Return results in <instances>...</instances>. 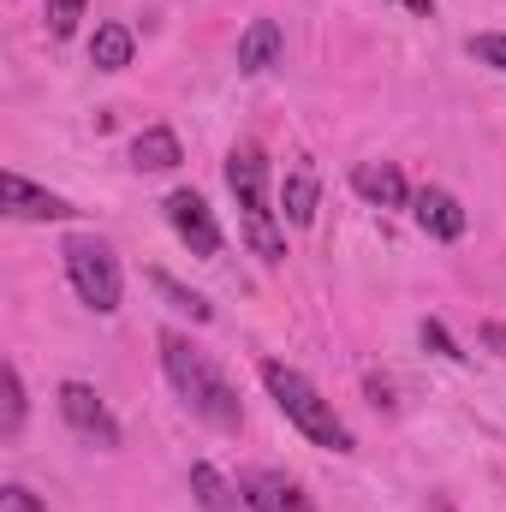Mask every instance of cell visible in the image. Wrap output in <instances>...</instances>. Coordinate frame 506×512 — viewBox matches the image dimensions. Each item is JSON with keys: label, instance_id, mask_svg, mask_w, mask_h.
<instances>
[{"label": "cell", "instance_id": "cb8c5ba5", "mask_svg": "<svg viewBox=\"0 0 506 512\" xmlns=\"http://www.w3.org/2000/svg\"><path fill=\"white\" fill-rule=\"evenodd\" d=\"M441 512H453V507H441Z\"/></svg>", "mask_w": 506, "mask_h": 512}, {"label": "cell", "instance_id": "6da1fadb", "mask_svg": "<svg viewBox=\"0 0 506 512\" xmlns=\"http://www.w3.org/2000/svg\"><path fill=\"white\" fill-rule=\"evenodd\" d=\"M161 370H167L173 393H179L203 423H215V429H239V423H245V405H239L233 382H227V376L215 370V358L197 352L185 334H161Z\"/></svg>", "mask_w": 506, "mask_h": 512}, {"label": "cell", "instance_id": "ba28073f", "mask_svg": "<svg viewBox=\"0 0 506 512\" xmlns=\"http://www.w3.org/2000/svg\"><path fill=\"white\" fill-rule=\"evenodd\" d=\"M239 489H245L251 512H316V507H310V495H304L298 483H286V477H274V471H251Z\"/></svg>", "mask_w": 506, "mask_h": 512}, {"label": "cell", "instance_id": "7402d4cb", "mask_svg": "<svg viewBox=\"0 0 506 512\" xmlns=\"http://www.w3.org/2000/svg\"><path fill=\"white\" fill-rule=\"evenodd\" d=\"M483 346H489V352H501V358H506V328H501V322H483Z\"/></svg>", "mask_w": 506, "mask_h": 512}, {"label": "cell", "instance_id": "ffe728a7", "mask_svg": "<svg viewBox=\"0 0 506 512\" xmlns=\"http://www.w3.org/2000/svg\"><path fill=\"white\" fill-rule=\"evenodd\" d=\"M423 346H429V352H441V358H465V352L453 346V334H447L441 322H423Z\"/></svg>", "mask_w": 506, "mask_h": 512}, {"label": "cell", "instance_id": "ac0fdd59", "mask_svg": "<svg viewBox=\"0 0 506 512\" xmlns=\"http://www.w3.org/2000/svg\"><path fill=\"white\" fill-rule=\"evenodd\" d=\"M78 18H84V0H48V36H72L78 30Z\"/></svg>", "mask_w": 506, "mask_h": 512}, {"label": "cell", "instance_id": "52a82bcc", "mask_svg": "<svg viewBox=\"0 0 506 512\" xmlns=\"http://www.w3.org/2000/svg\"><path fill=\"white\" fill-rule=\"evenodd\" d=\"M0 197H6V215H12V221H72V215H78L66 197L30 185L24 173H6V179H0Z\"/></svg>", "mask_w": 506, "mask_h": 512}, {"label": "cell", "instance_id": "7a4b0ae2", "mask_svg": "<svg viewBox=\"0 0 506 512\" xmlns=\"http://www.w3.org/2000/svg\"><path fill=\"white\" fill-rule=\"evenodd\" d=\"M262 382H268V393H274V405L286 411V423L298 429V435H310L316 447H328V453H352V429L334 417V405L316 393V387L304 382L292 364H280V358H268L262 364Z\"/></svg>", "mask_w": 506, "mask_h": 512}, {"label": "cell", "instance_id": "3957f363", "mask_svg": "<svg viewBox=\"0 0 506 512\" xmlns=\"http://www.w3.org/2000/svg\"><path fill=\"white\" fill-rule=\"evenodd\" d=\"M227 185L239 197V215H245V239L262 262H280L286 245H280V227H274V209H268V155L262 143H233L227 155Z\"/></svg>", "mask_w": 506, "mask_h": 512}, {"label": "cell", "instance_id": "9c48e42d", "mask_svg": "<svg viewBox=\"0 0 506 512\" xmlns=\"http://www.w3.org/2000/svg\"><path fill=\"white\" fill-rule=\"evenodd\" d=\"M417 227L429 233V239H465V209H459V197H447L441 185H423L417 191Z\"/></svg>", "mask_w": 506, "mask_h": 512}, {"label": "cell", "instance_id": "44dd1931", "mask_svg": "<svg viewBox=\"0 0 506 512\" xmlns=\"http://www.w3.org/2000/svg\"><path fill=\"white\" fill-rule=\"evenodd\" d=\"M0 512H48V507H42L30 489H18V483H12V489H0Z\"/></svg>", "mask_w": 506, "mask_h": 512}, {"label": "cell", "instance_id": "d6986e66", "mask_svg": "<svg viewBox=\"0 0 506 512\" xmlns=\"http://www.w3.org/2000/svg\"><path fill=\"white\" fill-rule=\"evenodd\" d=\"M471 54H477L483 66H501L506 72V36H471Z\"/></svg>", "mask_w": 506, "mask_h": 512}, {"label": "cell", "instance_id": "8992f818", "mask_svg": "<svg viewBox=\"0 0 506 512\" xmlns=\"http://www.w3.org/2000/svg\"><path fill=\"white\" fill-rule=\"evenodd\" d=\"M167 221H173V233L191 245V256L221 251V227H215V215H209V203H203L197 191H173V197H167Z\"/></svg>", "mask_w": 506, "mask_h": 512}, {"label": "cell", "instance_id": "e0dca14e", "mask_svg": "<svg viewBox=\"0 0 506 512\" xmlns=\"http://www.w3.org/2000/svg\"><path fill=\"white\" fill-rule=\"evenodd\" d=\"M18 429H24V376H18V370L6 364V417H0V435L12 441Z\"/></svg>", "mask_w": 506, "mask_h": 512}, {"label": "cell", "instance_id": "5bb4252c", "mask_svg": "<svg viewBox=\"0 0 506 512\" xmlns=\"http://www.w3.org/2000/svg\"><path fill=\"white\" fill-rule=\"evenodd\" d=\"M191 495H197V507H203V512H233V507H239L233 483H227L215 465H191Z\"/></svg>", "mask_w": 506, "mask_h": 512}, {"label": "cell", "instance_id": "4fadbf2b", "mask_svg": "<svg viewBox=\"0 0 506 512\" xmlns=\"http://www.w3.org/2000/svg\"><path fill=\"white\" fill-rule=\"evenodd\" d=\"M316 197H322L316 173L298 167V173H286V185H280V215H286L292 227H310V221H316Z\"/></svg>", "mask_w": 506, "mask_h": 512}, {"label": "cell", "instance_id": "5b68a950", "mask_svg": "<svg viewBox=\"0 0 506 512\" xmlns=\"http://www.w3.org/2000/svg\"><path fill=\"white\" fill-rule=\"evenodd\" d=\"M60 417L72 423L78 441H90V447H120V423H114V411L102 405V393L90 382H60Z\"/></svg>", "mask_w": 506, "mask_h": 512}, {"label": "cell", "instance_id": "2e32d148", "mask_svg": "<svg viewBox=\"0 0 506 512\" xmlns=\"http://www.w3.org/2000/svg\"><path fill=\"white\" fill-rule=\"evenodd\" d=\"M155 292H161V298H173V310H191V322H209V316H215V310H209L197 292H185L173 274H155Z\"/></svg>", "mask_w": 506, "mask_h": 512}, {"label": "cell", "instance_id": "277c9868", "mask_svg": "<svg viewBox=\"0 0 506 512\" xmlns=\"http://www.w3.org/2000/svg\"><path fill=\"white\" fill-rule=\"evenodd\" d=\"M66 274H72V292L96 310V316H114L120 310V256L114 245H102V239H66Z\"/></svg>", "mask_w": 506, "mask_h": 512}, {"label": "cell", "instance_id": "9a60e30c", "mask_svg": "<svg viewBox=\"0 0 506 512\" xmlns=\"http://www.w3.org/2000/svg\"><path fill=\"white\" fill-rule=\"evenodd\" d=\"M90 60H96L102 72H126L131 66V30L126 24H102L96 42H90Z\"/></svg>", "mask_w": 506, "mask_h": 512}, {"label": "cell", "instance_id": "603a6c76", "mask_svg": "<svg viewBox=\"0 0 506 512\" xmlns=\"http://www.w3.org/2000/svg\"><path fill=\"white\" fill-rule=\"evenodd\" d=\"M399 6H411V12H429V6H435V0H399Z\"/></svg>", "mask_w": 506, "mask_h": 512}, {"label": "cell", "instance_id": "7c38bea8", "mask_svg": "<svg viewBox=\"0 0 506 512\" xmlns=\"http://www.w3.org/2000/svg\"><path fill=\"white\" fill-rule=\"evenodd\" d=\"M185 161V149H179V137L167 126H149L131 137V167L137 173H167V167H179Z\"/></svg>", "mask_w": 506, "mask_h": 512}, {"label": "cell", "instance_id": "8fae6325", "mask_svg": "<svg viewBox=\"0 0 506 512\" xmlns=\"http://www.w3.org/2000/svg\"><path fill=\"white\" fill-rule=\"evenodd\" d=\"M280 54H286V36L274 18H256L239 36V72H268V66H280Z\"/></svg>", "mask_w": 506, "mask_h": 512}, {"label": "cell", "instance_id": "30bf717a", "mask_svg": "<svg viewBox=\"0 0 506 512\" xmlns=\"http://www.w3.org/2000/svg\"><path fill=\"white\" fill-rule=\"evenodd\" d=\"M352 185H358V197H370L376 209H405V203H411L405 173H399L393 161H364V167L352 173Z\"/></svg>", "mask_w": 506, "mask_h": 512}]
</instances>
